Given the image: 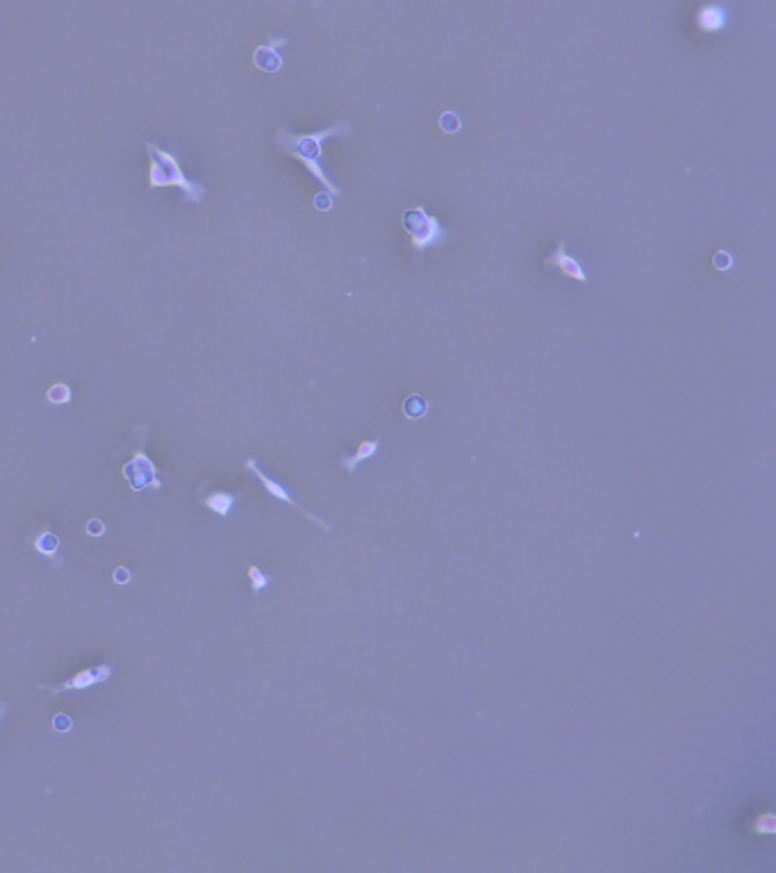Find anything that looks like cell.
<instances>
[{
    "mask_svg": "<svg viewBox=\"0 0 776 873\" xmlns=\"http://www.w3.org/2000/svg\"><path fill=\"white\" fill-rule=\"evenodd\" d=\"M337 134L349 137L351 134V123L349 121L335 123V125L326 127V130L315 132V134H292L283 127V130H278L276 139H278V146H280L287 155L296 157L300 164H303L312 173V176H315L323 184V187H326V191L330 196H342V189L321 169V144L326 142V139L337 137Z\"/></svg>",
    "mask_w": 776,
    "mask_h": 873,
    "instance_id": "obj_1",
    "label": "cell"
},
{
    "mask_svg": "<svg viewBox=\"0 0 776 873\" xmlns=\"http://www.w3.org/2000/svg\"><path fill=\"white\" fill-rule=\"evenodd\" d=\"M146 153L150 155L148 166V189L159 187H178L189 203H201L205 196V187L199 182H192L184 178L178 157L169 150L159 148L153 142H146Z\"/></svg>",
    "mask_w": 776,
    "mask_h": 873,
    "instance_id": "obj_2",
    "label": "cell"
},
{
    "mask_svg": "<svg viewBox=\"0 0 776 873\" xmlns=\"http://www.w3.org/2000/svg\"><path fill=\"white\" fill-rule=\"evenodd\" d=\"M403 228L410 235V243L416 253H424L433 248L435 243L444 241V230L437 223V218L426 214L424 207H412L403 212Z\"/></svg>",
    "mask_w": 776,
    "mask_h": 873,
    "instance_id": "obj_3",
    "label": "cell"
},
{
    "mask_svg": "<svg viewBox=\"0 0 776 873\" xmlns=\"http://www.w3.org/2000/svg\"><path fill=\"white\" fill-rule=\"evenodd\" d=\"M244 467H246V469H248L253 475H256V478H258L260 482H262V487L266 489V494H269V496H273V498H278V500H283V503H285V505H289V507H294V509H296V512H300V514H303V517H308L312 523H317V526H319L321 530H330L328 521H323L321 517L312 514L310 509H303V507H300V505L296 503V500L292 498V494H289V492H287V489H285L280 482L271 480L269 475H266V473H264V471L258 467V460H256V457H248Z\"/></svg>",
    "mask_w": 776,
    "mask_h": 873,
    "instance_id": "obj_4",
    "label": "cell"
},
{
    "mask_svg": "<svg viewBox=\"0 0 776 873\" xmlns=\"http://www.w3.org/2000/svg\"><path fill=\"white\" fill-rule=\"evenodd\" d=\"M110 676H112V667L100 665V667H96V669L80 671V673H75L73 678L64 680L62 684L46 687V689H51L53 694H57V692H83V689H89V687H94V684L103 682V680H108Z\"/></svg>",
    "mask_w": 776,
    "mask_h": 873,
    "instance_id": "obj_5",
    "label": "cell"
},
{
    "mask_svg": "<svg viewBox=\"0 0 776 873\" xmlns=\"http://www.w3.org/2000/svg\"><path fill=\"white\" fill-rule=\"evenodd\" d=\"M547 269H558L562 275H567V277H572V280H576V282H581V285H585L587 282V273L583 271V266L578 264L572 255H567V241L562 239L560 243H558V248H555L549 258H547Z\"/></svg>",
    "mask_w": 776,
    "mask_h": 873,
    "instance_id": "obj_6",
    "label": "cell"
},
{
    "mask_svg": "<svg viewBox=\"0 0 776 873\" xmlns=\"http://www.w3.org/2000/svg\"><path fill=\"white\" fill-rule=\"evenodd\" d=\"M378 448H380V439H367V441H362V444L357 446V450L353 453V455H344V457H342V467L349 471V473H355L357 467H360L362 462L372 460V457L376 455Z\"/></svg>",
    "mask_w": 776,
    "mask_h": 873,
    "instance_id": "obj_7",
    "label": "cell"
},
{
    "mask_svg": "<svg viewBox=\"0 0 776 873\" xmlns=\"http://www.w3.org/2000/svg\"><path fill=\"white\" fill-rule=\"evenodd\" d=\"M253 62H256V66L262 68V71H266V73H278V71H280V66H283V57L276 53L273 46H260V48L256 51V55H253Z\"/></svg>",
    "mask_w": 776,
    "mask_h": 873,
    "instance_id": "obj_8",
    "label": "cell"
},
{
    "mask_svg": "<svg viewBox=\"0 0 776 873\" xmlns=\"http://www.w3.org/2000/svg\"><path fill=\"white\" fill-rule=\"evenodd\" d=\"M235 500H237V496L228 494V492H212L210 496L203 498V503H205L207 509H212L214 514L228 517L230 509H233V505H235Z\"/></svg>",
    "mask_w": 776,
    "mask_h": 873,
    "instance_id": "obj_9",
    "label": "cell"
},
{
    "mask_svg": "<svg viewBox=\"0 0 776 873\" xmlns=\"http://www.w3.org/2000/svg\"><path fill=\"white\" fill-rule=\"evenodd\" d=\"M699 26L708 32H715L724 26V11L720 7H706L699 14Z\"/></svg>",
    "mask_w": 776,
    "mask_h": 873,
    "instance_id": "obj_10",
    "label": "cell"
},
{
    "mask_svg": "<svg viewBox=\"0 0 776 873\" xmlns=\"http://www.w3.org/2000/svg\"><path fill=\"white\" fill-rule=\"evenodd\" d=\"M403 412L408 418L416 421V418H421L428 412V403L421 398V396H410V398L403 403Z\"/></svg>",
    "mask_w": 776,
    "mask_h": 873,
    "instance_id": "obj_11",
    "label": "cell"
},
{
    "mask_svg": "<svg viewBox=\"0 0 776 873\" xmlns=\"http://www.w3.org/2000/svg\"><path fill=\"white\" fill-rule=\"evenodd\" d=\"M751 832H758V835H774L776 832V817L772 812H765L756 817V821L749 825Z\"/></svg>",
    "mask_w": 776,
    "mask_h": 873,
    "instance_id": "obj_12",
    "label": "cell"
},
{
    "mask_svg": "<svg viewBox=\"0 0 776 873\" xmlns=\"http://www.w3.org/2000/svg\"><path fill=\"white\" fill-rule=\"evenodd\" d=\"M71 396H73L71 387L64 385V382H57V385H53L48 389L46 398H48V403H53V405H66L68 401H71Z\"/></svg>",
    "mask_w": 776,
    "mask_h": 873,
    "instance_id": "obj_13",
    "label": "cell"
},
{
    "mask_svg": "<svg viewBox=\"0 0 776 873\" xmlns=\"http://www.w3.org/2000/svg\"><path fill=\"white\" fill-rule=\"evenodd\" d=\"M248 578H251L253 593H260L262 589L269 587V582H271V576H266V573L262 571V568H260V566H256V564H251V566H248Z\"/></svg>",
    "mask_w": 776,
    "mask_h": 873,
    "instance_id": "obj_14",
    "label": "cell"
},
{
    "mask_svg": "<svg viewBox=\"0 0 776 873\" xmlns=\"http://www.w3.org/2000/svg\"><path fill=\"white\" fill-rule=\"evenodd\" d=\"M439 127H442V132H446V134H456V132H460V127H462V119L456 112L449 110V112H444L442 116H439Z\"/></svg>",
    "mask_w": 776,
    "mask_h": 873,
    "instance_id": "obj_15",
    "label": "cell"
},
{
    "mask_svg": "<svg viewBox=\"0 0 776 873\" xmlns=\"http://www.w3.org/2000/svg\"><path fill=\"white\" fill-rule=\"evenodd\" d=\"M713 266L717 271H728L733 266V258L726 250H717L715 258H713Z\"/></svg>",
    "mask_w": 776,
    "mask_h": 873,
    "instance_id": "obj_16",
    "label": "cell"
},
{
    "mask_svg": "<svg viewBox=\"0 0 776 873\" xmlns=\"http://www.w3.org/2000/svg\"><path fill=\"white\" fill-rule=\"evenodd\" d=\"M315 207H317V209H323V212H326V209H330V207H332V196H330V194H319V196L315 198Z\"/></svg>",
    "mask_w": 776,
    "mask_h": 873,
    "instance_id": "obj_17",
    "label": "cell"
},
{
    "mask_svg": "<svg viewBox=\"0 0 776 873\" xmlns=\"http://www.w3.org/2000/svg\"><path fill=\"white\" fill-rule=\"evenodd\" d=\"M87 532H89V534H96V537H100V534L105 532V526H103V521L94 519V521H89V523H87Z\"/></svg>",
    "mask_w": 776,
    "mask_h": 873,
    "instance_id": "obj_18",
    "label": "cell"
},
{
    "mask_svg": "<svg viewBox=\"0 0 776 873\" xmlns=\"http://www.w3.org/2000/svg\"><path fill=\"white\" fill-rule=\"evenodd\" d=\"M114 576H117V580H119V585H125V582H128V580H130V573H128V571H125V568H117V573H114Z\"/></svg>",
    "mask_w": 776,
    "mask_h": 873,
    "instance_id": "obj_19",
    "label": "cell"
},
{
    "mask_svg": "<svg viewBox=\"0 0 776 873\" xmlns=\"http://www.w3.org/2000/svg\"><path fill=\"white\" fill-rule=\"evenodd\" d=\"M3 714H5V705H0V719H3Z\"/></svg>",
    "mask_w": 776,
    "mask_h": 873,
    "instance_id": "obj_20",
    "label": "cell"
}]
</instances>
